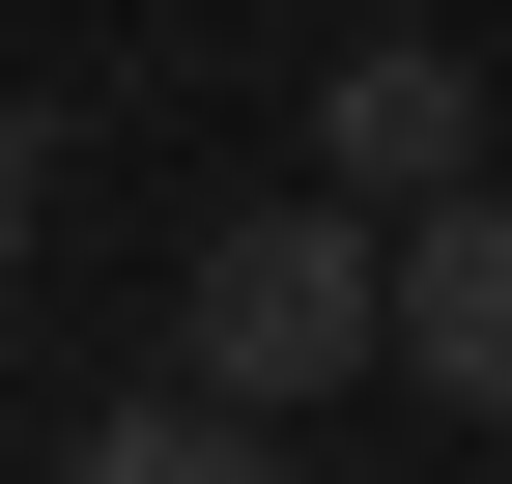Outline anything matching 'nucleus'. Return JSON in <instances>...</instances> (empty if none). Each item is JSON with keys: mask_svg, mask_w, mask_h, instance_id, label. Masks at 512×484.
Returning <instances> with one entry per match:
<instances>
[{"mask_svg": "<svg viewBox=\"0 0 512 484\" xmlns=\"http://www.w3.org/2000/svg\"><path fill=\"white\" fill-rule=\"evenodd\" d=\"M342 371H399V200H256L200 228V285H171V399H342Z\"/></svg>", "mask_w": 512, "mask_h": 484, "instance_id": "f257e3e1", "label": "nucleus"}, {"mask_svg": "<svg viewBox=\"0 0 512 484\" xmlns=\"http://www.w3.org/2000/svg\"><path fill=\"white\" fill-rule=\"evenodd\" d=\"M399 371L456 399V428H512V171L399 200Z\"/></svg>", "mask_w": 512, "mask_h": 484, "instance_id": "f03ea898", "label": "nucleus"}, {"mask_svg": "<svg viewBox=\"0 0 512 484\" xmlns=\"http://www.w3.org/2000/svg\"><path fill=\"white\" fill-rule=\"evenodd\" d=\"M313 143H342V200H456V171H484V86H456V57H342V86H313Z\"/></svg>", "mask_w": 512, "mask_h": 484, "instance_id": "7ed1b4c3", "label": "nucleus"}, {"mask_svg": "<svg viewBox=\"0 0 512 484\" xmlns=\"http://www.w3.org/2000/svg\"><path fill=\"white\" fill-rule=\"evenodd\" d=\"M57 484H285V456H256V399H114Z\"/></svg>", "mask_w": 512, "mask_h": 484, "instance_id": "20e7f679", "label": "nucleus"}, {"mask_svg": "<svg viewBox=\"0 0 512 484\" xmlns=\"http://www.w3.org/2000/svg\"><path fill=\"white\" fill-rule=\"evenodd\" d=\"M0 257H29V114H0Z\"/></svg>", "mask_w": 512, "mask_h": 484, "instance_id": "39448f33", "label": "nucleus"}]
</instances>
